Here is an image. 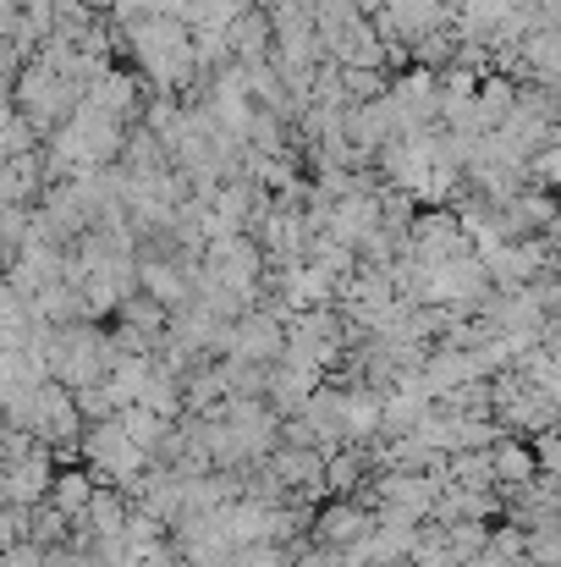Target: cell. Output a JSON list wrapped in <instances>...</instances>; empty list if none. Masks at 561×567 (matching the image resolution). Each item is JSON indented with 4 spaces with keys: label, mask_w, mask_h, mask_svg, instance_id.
Returning <instances> with one entry per match:
<instances>
[{
    "label": "cell",
    "mask_w": 561,
    "mask_h": 567,
    "mask_svg": "<svg viewBox=\"0 0 561 567\" xmlns=\"http://www.w3.org/2000/svg\"><path fill=\"white\" fill-rule=\"evenodd\" d=\"M89 463L100 468V474H111V480H133L138 468H144V446L127 435V424L122 419H111V424H100L94 435H89Z\"/></svg>",
    "instance_id": "cell-1"
},
{
    "label": "cell",
    "mask_w": 561,
    "mask_h": 567,
    "mask_svg": "<svg viewBox=\"0 0 561 567\" xmlns=\"http://www.w3.org/2000/svg\"><path fill=\"white\" fill-rule=\"evenodd\" d=\"M490 463H496V480H507V485H529V474H534V452L529 446H501Z\"/></svg>",
    "instance_id": "cell-2"
},
{
    "label": "cell",
    "mask_w": 561,
    "mask_h": 567,
    "mask_svg": "<svg viewBox=\"0 0 561 567\" xmlns=\"http://www.w3.org/2000/svg\"><path fill=\"white\" fill-rule=\"evenodd\" d=\"M276 468H281V480L303 485V480L320 474V457H314V452H287V457H276Z\"/></svg>",
    "instance_id": "cell-3"
},
{
    "label": "cell",
    "mask_w": 561,
    "mask_h": 567,
    "mask_svg": "<svg viewBox=\"0 0 561 567\" xmlns=\"http://www.w3.org/2000/svg\"><path fill=\"white\" fill-rule=\"evenodd\" d=\"M353 480H359V457H336V463H331V485L342 491V485H353Z\"/></svg>",
    "instance_id": "cell-4"
},
{
    "label": "cell",
    "mask_w": 561,
    "mask_h": 567,
    "mask_svg": "<svg viewBox=\"0 0 561 567\" xmlns=\"http://www.w3.org/2000/svg\"><path fill=\"white\" fill-rule=\"evenodd\" d=\"M546 463H551V468L561 474V446H546Z\"/></svg>",
    "instance_id": "cell-5"
}]
</instances>
